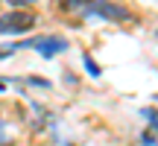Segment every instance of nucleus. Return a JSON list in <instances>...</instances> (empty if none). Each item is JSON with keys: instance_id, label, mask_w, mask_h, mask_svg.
I'll use <instances>...</instances> for the list:
<instances>
[{"instance_id": "1", "label": "nucleus", "mask_w": 158, "mask_h": 146, "mask_svg": "<svg viewBox=\"0 0 158 146\" xmlns=\"http://www.w3.org/2000/svg\"><path fill=\"white\" fill-rule=\"evenodd\" d=\"M38 23V15L32 9H9L0 15V35H27Z\"/></svg>"}, {"instance_id": "2", "label": "nucleus", "mask_w": 158, "mask_h": 146, "mask_svg": "<svg viewBox=\"0 0 158 146\" xmlns=\"http://www.w3.org/2000/svg\"><path fill=\"white\" fill-rule=\"evenodd\" d=\"M79 15L82 18H102V21H114V23H123L132 18L129 9L123 3H117V0H91Z\"/></svg>"}, {"instance_id": "3", "label": "nucleus", "mask_w": 158, "mask_h": 146, "mask_svg": "<svg viewBox=\"0 0 158 146\" xmlns=\"http://www.w3.org/2000/svg\"><path fill=\"white\" fill-rule=\"evenodd\" d=\"M18 50H35L41 59H53L59 56V53L68 50V38H62V35H35V38H27L21 41V44H15Z\"/></svg>"}, {"instance_id": "4", "label": "nucleus", "mask_w": 158, "mask_h": 146, "mask_svg": "<svg viewBox=\"0 0 158 146\" xmlns=\"http://www.w3.org/2000/svg\"><path fill=\"white\" fill-rule=\"evenodd\" d=\"M56 3H59V9H62V12H82L91 0H56Z\"/></svg>"}, {"instance_id": "5", "label": "nucleus", "mask_w": 158, "mask_h": 146, "mask_svg": "<svg viewBox=\"0 0 158 146\" xmlns=\"http://www.w3.org/2000/svg\"><path fill=\"white\" fill-rule=\"evenodd\" d=\"M82 64H85V70H88L94 79H97V76H102V67H100V64H97L91 56H82Z\"/></svg>"}, {"instance_id": "6", "label": "nucleus", "mask_w": 158, "mask_h": 146, "mask_svg": "<svg viewBox=\"0 0 158 146\" xmlns=\"http://www.w3.org/2000/svg\"><path fill=\"white\" fill-rule=\"evenodd\" d=\"M141 143H143V146H158V140H155V132L143 129V132H141Z\"/></svg>"}, {"instance_id": "7", "label": "nucleus", "mask_w": 158, "mask_h": 146, "mask_svg": "<svg viewBox=\"0 0 158 146\" xmlns=\"http://www.w3.org/2000/svg\"><path fill=\"white\" fill-rule=\"evenodd\" d=\"M23 82H27V85H35V88H50V82H47L44 76H27Z\"/></svg>"}, {"instance_id": "8", "label": "nucleus", "mask_w": 158, "mask_h": 146, "mask_svg": "<svg viewBox=\"0 0 158 146\" xmlns=\"http://www.w3.org/2000/svg\"><path fill=\"white\" fill-rule=\"evenodd\" d=\"M18 53V47L15 44H6V47H0V62H3V59H12Z\"/></svg>"}, {"instance_id": "9", "label": "nucleus", "mask_w": 158, "mask_h": 146, "mask_svg": "<svg viewBox=\"0 0 158 146\" xmlns=\"http://www.w3.org/2000/svg\"><path fill=\"white\" fill-rule=\"evenodd\" d=\"M141 114H143V117L149 120V123H152V120L158 117V111H155V108H141Z\"/></svg>"}, {"instance_id": "10", "label": "nucleus", "mask_w": 158, "mask_h": 146, "mask_svg": "<svg viewBox=\"0 0 158 146\" xmlns=\"http://www.w3.org/2000/svg\"><path fill=\"white\" fill-rule=\"evenodd\" d=\"M0 146H9V135H6V123H0Z\"/></svg>"}, {"instance_id": "11", "label": "nucleus", "mask_w": 158, "mask_h": 146, "mask_svg": "<svg viewBox=\"0 0 158 146\" xmlns=\"http://www.w3.org/2000/svg\"><path fill=\"white\" fill-rule=\"evenodd\" d=\"M12 6H32V3H38V0H9Z\"/></svg>"}, {"instance_id": "12", "label": "nucleus", "mask_w": 158, "mask_h": 146, "mask_svg": "<svg viewBox=\"0 0 158 146\" xmlns=\"http://www.w3.org/2000/svg\"><path fill=\"white\" fill-rule=\"evenodd\" d=\"M149 126H152V132H158V117L152 120V123H149Z\"/></svg>"}, {"instance_id": "13", "label": "nucleus", "mask_w": 158, "mask_h": 146, "mask_svg": "<svg viewBox=\"0 0 158 146\" xmlns=\"http://www.w3.org/2000/svg\"><path fill=\"white\" fill-rule=\"evenodd\" d=\"M0 91H6V79L3 76H0Z\"/></svg>"}, {"instance_id": "14", "label": "nucleus", "mask_w": 158, "mask_h": 146, "mask_svg": "<svg viewBox=\"0 0 158 146\" xmlns=\"http://www.w3.org/2000/svg\"><path fill=\"white\" fill-rule=\"evenodd\" d=\"M0 3H3V0H0Z\"/></svg>"}]
</instances>
